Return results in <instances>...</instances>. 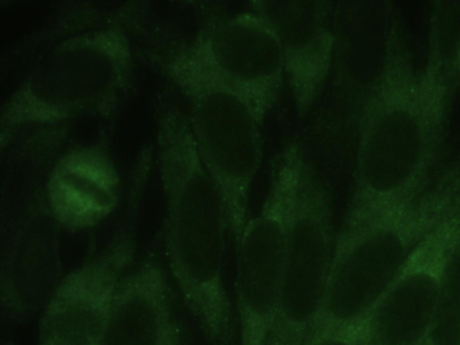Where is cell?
Listing matches in <instances>:
<instances>
[{
    "label": "cell",
    "instance_id": "obj_1",
    "mask_svg": "<svg viewBox=\"0 0 460 345\" xmlns=\"http://www.w3.org/2000/svg\"><path fill=\"white\" fill-rule=\"evenodd\" d=\"M446 86L438 60L416 68L402 50L387 49L359 109L354 183L342 225L396 208L431 182Z\"/></svg>",
    "mask_w": 460,
    "mask_h": 345
},
{
    "label": "cell",
    "instance_id": "obj_2",
    "mask_svg": "<svg viewBox=\"0 0 460 345\" xmlns=\"http://www.w3.org/2000/svg\"><path fill=\"white\" fill-rule=\"evenodd\" d=\"M165 201V269L185 308L212 345H237L226 280L229 221L189 122L172 115L159 133Z\"/></svg>",
    "mask_w": 460,
    "mask_h": 345
},
{
    "label": "cell",
    "instance_id": "obj_3",
    "mask_svg": "<svg viewBox=\"0 0 460 345\" xmlns=\"http://www.w3.org/2000/svg\"><path fill=\"white\" fill-rule=\"evenodd\" d=\"M460 203V166L411 200L336 233L320 312L306 345L358 329L417 245Z\"/></svg>",
    "mask_w": 460,
    "mask_h": 345
},
{
    "label": "cell",
    "instance_id": "obj_4",
    "mask_svg": "<svg viewBox=\"0 0 460 345\" xmlns=\"http://www.w3.org/2000/svg\"><path fill=\"white\" fill-rule=\"evenodd\" d=\"M296 140L282 151L257 214L236 242L234 318L237 345H266L280 297L300 168Z\"/></svg>",
    "mask_w": 460,
    "mask_h": 345
},
{
    "label": "cell",
    "instance_id": "obj_5",
    "mask_svg": "<svg viewBox=\"0 0 460 345\" xmlns=\"http://www.w3.org/2000/svg\"><path fill=\"white\" fill-rule=\"evenodd\" d=\"M130 66L129 46L114 29L83 32L58 44L9 99V126L63 119L108 101Z\"/></svg>",
    "mask_w": 460,
    "mask_h": 345
},
{
    "label": "cell",
    "instance_id": "obj_6",
    "mask_svg": "<svg viewBox=\"0 0 460 345\" xmlns=\"http://www.w3.org/2000/svg\"><path fill=\"white\" fill-rule=\"evenodd\" d=\"M175 83L212 85L247 102L264 120L285 84L277 34L258 11L209 22L170 63Z\"/></svg>",
    "mask_w": 460,
    "mask_h": 345
},
{
    "label": "cell",
    "instance_id": "obj_7",
    "mask_svg": "<svg viewBox=\"0 0 460 345\" xmlns=\"http://www.w3.org/2000/svg\"><path fill=\"white\" fill-rule=\"evenodd\" d=\"M176 84L189 99V125L236 243L249 219L251 190L263 156V119L247 102L227 91L196 82Z\"/></svg>",
    "mask_w": 460,
    "mask_h": 345
},
{
    "label": "cell",
    "instance_id": "obj_8",
    "mask_svg": "<svg viewBox=\"0 0 460 345\" xmlns=\"http://www.w3.org/2000/svg\"><path fill=\"white\" fill-rule=\"evenodd\" d=\"M335 235L330 192L305 156L280 297L266 345H306L321 309Z\"/></svg>",
    "mask_w": 460,
    "mask_h": 345
},
{
    "label": "cell",
    "instance_id": "obj_9",
    "mask_svg": "<svg viewBox=\"0 0 460 345\" xmlns=\"http://www.w3.org/2000/svg\"><path fill=\"white\" fill-rule=\"evenodd\" d=\"M460 239V203L414 249L362 324L365 345H420L448 260Z\"/></svg>",
    "mask_w": 460,
    "mask_h": 345
},
{
    "label": "cell",
    "instance_id": "obj_10",
    "mask_svg": "<svg viewBox=\"0 0 460 345\" xmlns=\"http://www.w3.org/2000/svg\"><path fill=\"white\" fill-rule=\"evenodd\" d=\"M135 255L134 238L123 234L63 276L41 312L37 345H102Z\"/></svg>",
    "mask_w": 460,
    "mask_h": 345
},
{
    "label": "cell",
    "instance_id": "obj_11",
    "mask_svg": "<svg viewBox=\"0 0 460 345\" xmlns=\"http://www.w3.org/2000/svg\"><path fill=\"white\" fill-rule=\"evenodd\" d=\"M252 9L271 23L282 53L285 83L298 117L317 100L331 72L335 35L324 3L257 1Z\"/></svg>",
    "mask_w": 460,
    "mask_h": 345
},
{
    "label": "cell",
    "instance_id": "obj_12",
    "mask_svg": "<svg viewBox=\"0 0 460 345\" xmlns=\"http://www.w3.org/2000/svg\"><path fill=\"white\" fill-rule=\"evenodd\" d=\"M172 288L157 261L134 264L119 287L102 345H184Z\"/></svg>",
    "mask_w": 460,
    "mask_h": 345
},
{
    "label": "cell",
    "instance_id": "obj_13",
    "mask_svg": "<svg viewBox=\"0 0 460 345\" xmlns=\"http://www.w3.org/2000/svg\"><path fill=\"white\" fill-rule=\"evenodd\" d=\"M120 181L108 155L93 146L65 153L49 172L46 198L50 214L71 233L90 230L118 206Z\"/></svg>",
    "mask_w": 460,
    "mask_h": 345
},
{
    "label": "cell",
    "instance_id": "obj_14",
    "mask_svg": "<svg viewBox=\"0 0 460 345\" xmlns=\"http://www.w3.org/2000/svg\"><path fill=\"white\" fill-rule=\"evenodd\" d=\"M420 345H460V239L447 264L438 305Z\"/></svg>",
    "mask_w": 460,
    "mask_h": 345
},
{
    "label": "cell",
    "instance_id": "obj_15",
    "mask_svg": "<svg viewBox=\"0 0 460 345\" xmlns=\"http://www.w3.org/2000/svg\"><path fill=\"white\" fill-rule=\"evenodd\" d=\"M312 345H365L362 326L356 330L331 335Z\"/></svg>",
    "mask_w": 460,
    "mask_h": 345
},
{
    "label": "cell",
    "instance_id": "obj_16",
    "mask_svg": "<svg viewBox=\"0 0 460 345\" xmlns=\"http://www.w3.org/2000/svg\"><path fill=\"white\" fill-rule=\"evenodd\" d=\"M459 66H460V53H459Z\"/></svg>",
    "mask_w": 460,
    "mask_h": 345
}]
</instances>
